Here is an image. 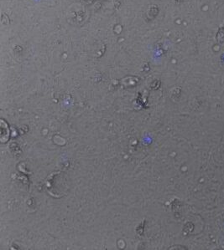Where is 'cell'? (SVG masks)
I'll return each instance as SVG.
<instances>
[{"instance_id": "1", "label": "cell", "mask_w": 224, "mask_h": 250, "mask_svg": "<svg viewBox=\"0 0 224 250\" xmlns=\"http://www.w3.org/2000/svg\"><path fill=\"white\" fill-rule=\"evenodd\" d=\"M217 40L219 42L224 41V26L222 27L220 30H219L218 33H217Z\"/></svg>"}]
</instances>
